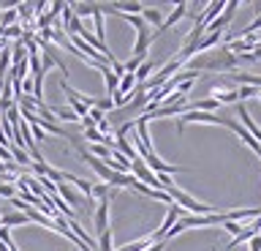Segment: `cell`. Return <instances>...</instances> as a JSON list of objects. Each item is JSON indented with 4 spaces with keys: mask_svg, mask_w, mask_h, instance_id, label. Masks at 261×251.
<instances>
[{
    "mask_svg": "<svg viewBox=\"0 0 261 251\" xmlns=\"http://www.w3.org/2000/svg\"><path fill=\"white\" fill-rule=\"evenodd\" d=\"M0 197H6V199H14V186H8V183H0Z\"/></svg>",
    "mask_w": 261,
    "mask_h": 251,
    "instance_id": "obj_27",
    "label": "cell"
},
{
    "mask_svg": "<svg viewBox=\"0 0 261 251\" xmlns=\"http://www.w3.org/2000/svg\"><path fill=\"white\" fill-rule=\"evenodd\" d=\"M8 153H11V161H14V164H33L30 156H28V150L19 148V145H11V148H8Z\"/></svg>",
    "mask_w": 261,
    "mask_h": 251,
    "instance_id": "obj_17",
    "label": "cell"
},
{
    "mask_svg": "<svg viewBox=\"0 0 261 251\" xmlns=\"http://www.w3.org/2000/svg\"><path fill=\"white\" fill-rule=\"evenodd\" d=\"M248 248H250V251H261V238H258V235L248 240Z\"/></svg>",
    "mask_w": 261,
    "mask_h": 251,
    "instance_id": "obj_28",
    "label": "cell"
},
{
    "mask_svg": "<svg viewBox=\"0 0 261 251\" xmlns=\"http://www.w3.org/2000/svg\"><path fill=\"white\" fill-rule=\"evenodd\" d=\"M223 9H226V0H212V3H207V6H204L201 17H196V19H199L201 25L207 28L210 22H215V19L220 17V14H223Z\"/></svg>",
    "mask_w": 261,
    "mask_h": 251,
    "instance_id": "obj_8",
    "label": "cell"
},
{
    "mask_svg": "<svg viewBox=\"0 0 261 251\" xmlns=\"http://www.w3.org/2000/svg\"><path fill=\"white\" fill-rule=\"evenodd\" d=\"M220 251H226V248H220Z\"/></svg>",
    "mask_w": 261,
    "mask_h": 251,
    "instance_id": "obj_32",
    "label": "cell"
},
{
    "mask_svg": "<svg viewBox=\"0 0 261 251\" xmlns=\"http://www.w3.org/2000/svg\"><path fill=\"white\" fill-rule=\"evenodd\" d=\"M256 99H258V101H261V90H258V96H256Z\"/></svg>",
    "mask_w": 261,
    "mask_h": 251,
    "instance_id": "obj_31",
    "label": "cell"
},
{
    "mask_svg": "<svg viewBox=\"0 0 261 251\" xmlns=\"http://www.w3.org/2000/svg\"><path fill=\"white\" fill-rule=\"evenodd\" d=\"M237 66H240V58H237L234 52H228L226 44L215 47V50L210 52H201L196 55V58H191L185 63V69L191 71H212V74H231V71H237Z\"/></svg>",
    "mask_w": 261,
    "mask_h": 251,
    "instance_id": "obj_1",
    "label": "cell"
},
{
    "mask_svg": "<svg viewBox=\"0 0 261 251\" xmlns=\"http://www.w3.org/2000/svg\"><path fill=\"white\" fill-rule=\"evenodd\" d=\"M142 19L147 22V25L158 28V30H161V25H163V14H161V9H152V6H144V11H142Z\"/></svg>",
    "mask_w": 261,
    "mask_h": 251,
    "instance_id": "obj_13",
    "label": "cell"
},
{
    "mask_svg": "<svg viewBox=\"0 0 261 251\" xmlns=\"http://www.w3.org/2000/svg\"><path fill=\"white\" fill-rule=\"evenodd\" d=\"M147 197H150V199H155V202H163V205H174V202H171V197H169V191L150 189V191H147Z\"/></svg>",
    "mask_w": 261,
    "mask_h": 251,
    "instance_id": "obj_20",
    "label": "cell"
},
{
    "mask_svg": "<svg viewBox=\"0 0 261 251\" xmlns=\"http://www.w3.org/2000/svg\"><path fill=\"white\" fill-rule=\"evenodd\" d=\"M152 38L155 33L150 28H142V30H136V44H134V58H142L144 60V55L150 52V44H152Z\"/></svg>",
    "mask_w": 261,
    "mask_h": 251,
    "instance_id": "obj_7",
    "label": "cell"
},
{
    "mask_svg": "<svg viewBox=\"0 0 261 251\" xmlns=\"http://www.w3.org/2000/svg\"><path fill=\"white\" fill-rule=\"evenodd\" d=\"M30 218L28 213H19V210H6V213H0V226H6V230H11V226H28Z\"/></svg>",
    "mask_w": 261,
    "mask_h": 251,
    "instance_id": "obj_9",
    "label": "cell"
},
{
    "mask_svg": "<svg viewBox=\"0 0 261 251\" xmlns=\"http://www.w3.org/2000/svg\"><path fill=\"white\" fill-rule=\"evenodd\" d=\"M188 6H191V3H177L174 9H171V14H169V17L163 19V25H161V30H169V28H174V25H177V22L182 19V17H188ZM161 30H152V33L158 36Z\"/></svg>",
    "mask_w": 261,
    "mask_h": 251,
    "instance_id": "obj_10",
    "label": "cell"
},
{
    "mask_svg": "<svg viewBox=\"0 0 261 251\" xmlns=\"http://www.w3.org/2000/svg\"><path fill=\"white\" fill-rule=\"evenodd\" d=\"M93 224H95V235L109 230V197L98 199V205L93 210Z\"/></svg>",
    "mask_w": 261,
    "mask_h": 251,
    "instance_id": "obj_5",
    "label": "cell"
},
{
    "mask_svg": "<svg viewBox=\"0 0 261 251\" xmlns=\"http://www.w3.org/2000/svg\"><path fill=\"white\" fill-rule=\"evenodd\" d=\"M152 235H144V238H139V240H134V243H125V246H120L117 251H147L152 246Z\"/></svg>",
    "mask_w": 261,
    "mask_h": 251,
    "instance_id": "obj_14",
    "label": "cell"
},
{
    "mask_svg": "<svg viewBox=\"0 0 261 251\" xmlns=\"http://www.w3.org/2000/svg\"><path fill=\"white\" fill-rule=\"evenodd\" d=\"M144 164H147V169L150 172H155V175H174V172H185V167H177V164H169V161H163L158 153H150L147 158H142Z\"/></svg>",
    "mask_w": 261,
    "mask_h": 251,
    "instance_id": "obj_4",
    "label": "cell"
},
{
    "mask_svg": "<svg viewBox=\"0 0 261 251\" xmlns=\"http://www.w3.org/2000/svg\"><path fill=\"white\" fill-rule=\"evenodd\" d=\"M49 109H52V115H55L57 120H68V123L79 120L76 115H73V109H68V107H49Z\"/></svg>",
    "mask_w": 261,
    "mask_h": 251,
    "instance_id": "obj_18",
    "label": "cell"
},
{
    "mask_svg": "<svg viewBox=\"0 0 261 251\" xmlns=\"http://www.w3.org/2000/svg\"><path fill=\"white\" fill-rule=\"evenodd\" d=\"M114 14H142L144 3H134V0H122V3H112Z\"/></svg>",
    "mask_w": 261,
    "mask_h": 251,
    "instance_id": "obj_12",
    "label": "cell"
},
{
    "mask_svg": "<svg viewBox=\"0 0 261 251\" xmlns=\"http://www.w3.org/2000/svg\"><path fill=\"white\" fill-rule=\"evenodd\" d=\"M193 85H196V79H185V82H179V85H177V93H182V96H185V93H191V90H193Z\"/></svg>",
    "mask_w": 261,
    "mask_h": 251,
    "instance_id": "obj_25",
    "label": "cell"
},
{
    "mask_svg": "<svg viewBox=\"0 0 261 251\" xmlns=\"http://www.w3.org/2000/svg\"><path fill=\"white\" fill-rule=\"evenodd\" d=\"M19 22V14H16V6H6L3 14H0V28H14Z\"/></svg>",
    "mask_w": 261,
    "mask_h": 251,
    "instance_id": "obj_15",
    "label": "cell"
},
{
    "mask_svg": "<svg viewBox=\"0 0 261 251\" xmlns=\"http://www.w3.org/2000/svg\"><path fill=\"white\" fill-rule=\"evenodd\" d=\"M256 30H261V14H258V17L250 22V25H245V30H240V38H245V36H253Z\"/></svg>",
    "mask_w": 261,
    "mask_h": 251,
    "instance_id": "obj_22",
    "label": "cell"
},
{
    "mask_svg": "<svg viewBox=\"0 0 261 251\" xmlns=\"http://www.w3.org/2000/svg\"><path fill=\"white\" fill-rule=\"evenodd\" d=\"M142 58H130V60H125V63H122V69H125V74H136V69L139 66H142Z\"/></svg>",
    "mask_w": 261,
    "mask_h": 251,
    "instance_id": "obj_23",
    "label": "cell"
},
{
    "mask_svg": "<svg viewBox=\"0 0 261 251\" xmlns=\"http://www.w3.org/2000/svg\"><path fill=\"white\" fill-rule=\"evenodd\" d=\"M169 197H171V202H174V205H179L182 210H188L191 216H212V213H220L218 205H204V202L193 199L191 194L182 191V189H177V186H171V189H169Z\"/></svg>",
    "mask_w": 261,
    "mask_h": 251,
    "instance_id": "obj_2",
    "label": "cell"
},
{
    "mask_svg": "<svg viewBox=\"0 0 261 251\" xmlns=\"http://www.w3.org/2000/svg\"><path fill=\"white\" fill-rule=\"evenodd\" d=\"M220 230H226V232H231L234 238L245 230V224H237V221H226V224H220Z\"/></svg>",
    "mask_w": 261,
    "mask_h": 251,
    "instance_id": "obj_24",
    "label": "cell"
},
{
    "mask_svg": "<svg viewBox=\"0 0 261 251\" xmlns=\"http://www.w3.org/2000/svg\"><path fill=\"white\" fill-rule=\"evenodd\" d=\"M55 186H57V197H60L65 205H73V208L85 210V199H79V191L73 189L71 183H55Z\"/></svg>",
    "mask_w": 261,
    "mask_h": 251,
    "instance_id": "obj_6",
    "label": "cell"
},
{
    "mask_svg": "<svg viewBox=\"0 0 261 251\" xmlns=\"http://www.w3.org/2000/svg\"><path fill=\"white\" fill-rule=\"evenodd\" d=\"M95 248H98V251H114V243H112V232H109V230L98 235V246H95Z\"/></svg>",
    "mask_w": 261,
    "mask_h": 251,
    "instance_id": "obj_19",
    "label": "cell"
},
{
    "mask_svg": "<svg viewBox=\"0 0 261 251\" xmlns=\"http://www.w3.org/2000/svg\"><path fill=\"white\" fill-rule=\"evenodd\" d=\"M101 77H103V85H106V96H114L117 93V87H120V77L114 74V71L109 66H103L101 69Z\"/></svg>",
    "mask_w": 261,
    "mask_h": 251,
    "instance_id": "obj_11",
    "label": "cell"
},
{
    "mask_svg": "<svg viewBox=\"0 0 261 251\" xmlns=\"http://www.w3.org/2000/svg\"><path fill=\"white\" fill-rule=\"evenodd\" d=\"M82 128H85V131H87V128H95V120L90 118V115H87V118H82Z\"/></svg>",
    "mask_w": 261,
    "mask_h": 251,
    "instance_id": "obj_29",
    "label": "cell"
},
{
    "mask_svg": "<svg viewBox=\"0 0 261 251\" xmlns=\"http://www.w3.org/2000/svg\"><path fill=\"white\" fill-rule=\"evenodd\" d=\"M237 9H240V3L237 0H231V3H226V9H223V14L215 19V22H210L207 28H204V33H223V30L231 25V19H234V14H237Z\"/></svg>",
    "mask_w": 261,
    "mask_h": 251,
    "instance_id": "obj_3",
    "label": "cell"
},
{
    "mask_svg": "<svg viewBox=\"0 0 261 251\" xmlns=\"http://www.w3.org/2000/svg\"><path fill=\"white\" fill-rule=\"evenodd\" d=\"M152 69H155V60H144L142 66L136 69V74H134V77H136V82H139V85H144L147 79L152 77Z\"/></svg>",
    "mask_w": 261,
    "mask_h": 251,
    "instance_id": "obj_16",
    "label": "cell"
},
{
    "mask_svg": "<svg viewBox=\"0 0 261 251\" xmlns=\"http://www.w3.org/2000/svg\"><path fill=\"white\" fill-rule=\"evenodd\" d=\"M163 248H166V240H158V243H152L147 251H163Z\"/></svg>",
    "mask_w": 261,
    "mask_h": 251,
    "instance_id": "obj_30",
    "label": "cell"
},
{
    "mask_svg": "<svg viewBox=\"0 0 261 251\" xmlns=\"http://www.w3.org/2000/svg\"><path fill=\"white\" fill-rule=\"evenodd\" d=\"M16 14H19V19H24V22L36 19V17H33V3H19V6H16Z\"/></svg>",
    "mask_w": 261,
    "mask_h": 251,
    "instance_id": "obj_21",
    "label": "cell"
},
{
    "mask_svg": "<svg viewBox=\"0 0 261 251\" xmlns=\"http://www.w3.org/2000/svg\"><path fill=\"white\" fill-rule=\"evenodd\" d=\"M60 19H63V28L73 19V9H71V3H65V9H63V14H60Z\"/></svg>",
    "mask_w": 261,
    "mask_h": 251,
    "instance_id": "obj_26",
    "label": "cell"
}]
</instances>
